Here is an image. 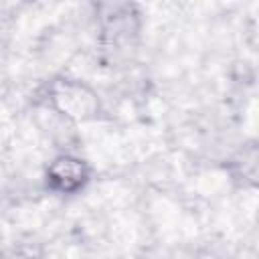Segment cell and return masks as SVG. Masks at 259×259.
Returning a JSON list of instances; mask_svg holds the SVG:
<instances>
[{"label":"cell","mask_w":259,"mask_h":259,"mask_svg":"<svg viewBox=\"0 0 259 259\" xmlns=\"http://www.w3.org/2000/svg\"><path fill=\"white\" fill-rule=\"evenodd\" d=\"M42 97L49 109L75 123L93 121L103 113L99 93L81 79L57 77L47 83Z\"/></svg>","instance_id":"1"},{"label":"cell","mask_w":259,"mask_h":259,"mask_svg":"<svg viewBox=\"0 0 259 259\" xmlns=\"http://www.w3.org/2000/svg\"><path fill=\"white\" fill-rule=\"evenodd\" d=\"M91 176L93 168L85 158L71 152H63L47 164L42 182L45 188L57 196H75L87 188Z\"/></svg>","instance_id":"2"}]
</instances>
